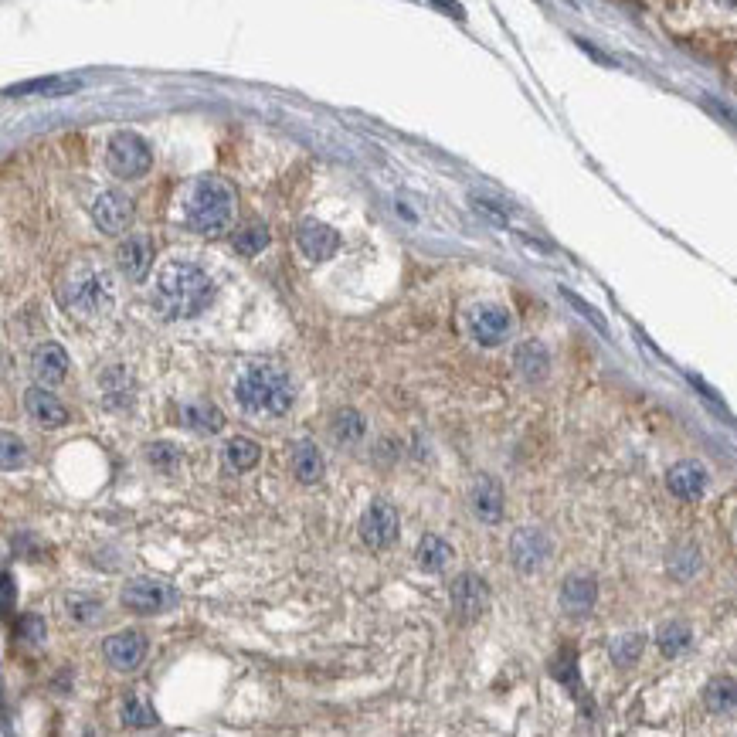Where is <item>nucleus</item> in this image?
Wrapping results in <instances>:
<instances>
[{
  "label": "nucleus",
  "mask_w": 737,
  "mask_h": 737,
  "mask_svg": "<svg viewBox=\"0 0 737 737\" xmlns=\"http://www.w3.org/2000/svg\"><path fill=\"white\" fill-rule=\"evenodd\" d=\"M330 432H333V439H337V442L354 445V442L364 439V418L357 415L354 408H344V411H337V415H333Z\"/></svg>",
  "instance_id": "28"
},
{
  "label": "nucleus",
  "mask_w": 737,
  "mask_h": 737,
  "mask_svg": "<svg viewBox=\"0 0 737 737\" xmlns=\"http://www.w3.org/2000/svg\"><path fill=\"white\" fill-rule=\"evenodd\" d=\"M435 4H439L442 11H445V14H452V17H466V14H462V7L456 4V0H435Z\"/></svg>",
  "instance_id": "39"
},
{
  "label": "nucleus",
  "mask_w": 737,
  "mask_h": 737,
  "mask_svg": "<svg viewBox=\"0 0 737 737\" xmlns=\"http://www.w3.org/2000/svg\"><path fill=\"white\" fill-rule=\"evenodd\" d=\"M595 598H598V585L591 574H574L561 588V605L568 615H588L595 608Z\"/></svg>",
  "instance_id": "17"
},
{
  "label": "nucleus",
  "mask_w": 737,
  "mask_h": 737,
  "mask_svg": "<svg viewBox=\"0 0 737 737\" xmlns=\"http://www.w3.org/2000/svg\"><path fill=\"white\" fill-rule=\"evenodd\" d=\"M466 327H469V337H473L479 347H500L503 340L510 337L513 320H510V310H503V306L483 303L469 310Z\"/></svg>",
  "instance_id": "6"
},
{
  "label": "nucleus",
  "mask_w": 737,
  "mask_h": 737,
  "mask_svg": "<svg viewBox=\"0 0 737 737\" xmlns=\"http://www.w3.org/2000/svg\"><path fill=\"white\" fill-rule=\"evenodd\" d=\"M564 296H568V299H571V303H574V306H578V310H581V313H585V316H588V320H591V323H595V327H598V330H605V323H602V316H598L595 310H591V306H585V303H581V299H578V296H571V293H564Z\"/></svg>",
  "instance_id": "37"
},
{
  "label": "nucleus",
  "mask_w": 737,
  "mask_h": 737,
  "mask_svg": "<svg viewBox=\"0 0 737 737\" xmlns=\"http://www.w3.org/2000/svg\"><path fill=\"white\" fill-rule=\"evenodd\" d=\"M656 642H659V649H663V656H680V653H687L690 649V642H693V632H690V625L687 622H666L663 629L656 632Z\"/></svg>",
  "instance_id": "26"
},
{
  "label": "nucleus",
  "mask_w": 737,
  "mask_h": 737,
  "mask_svg": "<svg viewBox=\"0 0 737 737\" xmlns=\"http://www.w3.org/2000/svg\"><path fill=\"white\" fill-rule=\"evenodd\" d=\"M17 632H21L28 642H45V619L41 615H24L21 622H17Z\"/></svg>",
  "instance_id": "34"
},
{
  "label": "nucleus",
  "mask_w": 737,
  "mask_h": 737,
  "mask_svg": "<svg viewBox=\"0 0 737 737\" xmlns=\"http://www.w3.org/2000/svg\"><path fill=\"white\" fill-rule=\"evenodd\" d=\"M265 245H269V231H265L262 225H252V228H245V231H238V235H235V248L242 255H248V259H252V255H259Z\"/></svg>",
  "instance_id": "33"
},
{
  "label": "nucleus",
  "mask_w": 737,
  "mask_h": 737,
  "mask_svg": "<svg viewBox=\"0 0 737 737\" xmlns=\"http://www.w3.org/2000/svg\"><path fill=\"white\" fill-rule=\"evenodd\" d=\"M147 462L153 469H160L164 476H174L181 469V449L170 442H150L147 445Z\"/></svg>",
  "instance_id": "30"
},
{
  "label": "nucleus",
  "mask_w": 737,
  "mask_h": 737,
  "mask_svg": "<svg viewBox=\"0 0 737 737\" xmlns=\"http://www.w3.org/2000/svg\"><path fill=\"white\" fill-rule=\"evenodd\" d=\"M119 717H123L126 727H153V724H157V714H153V707L147 704V697H143V693H126Z\"/></svg>",
  "instance_id": "29"
},
{
  "label": "nucleus",
  "mask_w": 737,
  "mask_h": 737,
  "mask_svg": "<svg viewBox=\"0 0 737 737\" xmlns=\"http://www.w3.org/2000/svg\"><path fill=\"white\" fill-rule=\"evenodd\" d=\"M181 422L197 435H214L225 428V415H221L211 401H187L181 408Z\"/></svg>",
  "instance_id": "21"
},
{
  "label": "nucleus",
  "mask_w": 737,
  "mask_h": 737,
  "mask_svg": "<svg viewBox=\"0 0 737 737\" xmlns=\"http://www.w3.org/2000/svg\"><path fill=\"white\" fill-rule=\"evenodd\" d=\"M235 218V191L218 177H197L184 191V225L197 235H221Z\"/></svg>",
  "instance_id": "3"
},
{
  "label": "nucleus",
  "mask_w": 737,
  "mask_h": 737,
  "mask_svg": "<svg viewBox=\"0 0 737 737\" xmlns=\"http://www.w3.org/2000/svg\"><path fill=\"white\" fill-rule=\"evenodd\" d=\"M554 676H557V680L574 683V656L571 653H564V659H557V663H554Z\"/></svg>",
  "instance_id": "36"
},
{
  "label": "nucleus",
  "mask_w": 737,
  "mask_h": 737,
  "mask_svg": "<svg viewBox=\"0 0 737 737\" xmlns=\"http://www.w3.org/2000/svg\"><path fill=\"white\" fill-rule=\"evenodd\" d=\"M58 299H62L65 310L79 313V316H102L113 310V282L96 265H79L72 269V276L62 282L58 289Z\"/></svg>",
  "instance_id": "4"
},
{
  "label": "nucleus",
  "mask_w": 737,
  "mask_h": 737,
  "mask_svg": "<svg viewBox=\"0 0 737 737\" xmlns=\"http://www.w3.org/2000/svg\"><path fill=\"white\" fill-rule=\"evenodd\" d=\"M24 462V442L4 432V469H17Z\"/></svg>",
  "instance_id": "35"
},
{
  "label": "nucleus",
  "mask_w": 737,
  "mask_h": 737,
  "mask_svg": "<svg viewBox=\"0 0 737 737\" xmlns=\"http://www.w3.org/2000/svg\"><path fill=\"white\" fill-rule=\"evenodd\" d=\"M4 608L7 612L14 608V574L11 571H4Z\"/></svg>",
  "instance_id": "38"
},
{
  "label": "nucleus",
  "mask_w": 737,
  "mask_h": 737,
  "mask_svg": "<svg viewBox=\"0 0 737 737\" xmlns=\"http://www.w3.org/2000/svg\"><path fill=\"white\" fill-rule=\"evenodd\" d=\"M717 4H724V7H737V0H717Z\"/></svg>",
  "instance_id": "40"
},
{
  "label": "nucleus",
  "mask_w": 737,
  "mask_h": 737,
  "mask_svg": "<svg viewBox=\"0 0 737 737\" xmlns=\"http://www.w3.org/2000/svg\"><path fill=\"white\" fill-rule=\"evenodd\" d=\"M65 608H68V615H72V619L79 622V625H96V622H102V602H96V598H89V595H68L65 598Z\"/></svg>",
  "instance_id": "31"
},
{
  "label": "nucleus",
  "mask_w": 737,
  "mask_h": 737,
  "mask_svg": "<svg viewBox=\"0 0 737 737\" xmlns=\"http://www.w3.org/2000/svg\"><path fill=\"white\" fill-rule=\"evenodd\" d=\"M707 483H710L707 469L700 466V462H693V459L676 462L670 473H666V486H670V493L676 496V500H683V503L700 500V496L707 493Z\"/></svg>",
  "instance_id": "13"
},
{
  "label": "nucleus",
  "mask_w": 737,
  "mask_h": 737,
  "mask_svg": "<svg viewBox=\"0 0 737 737\" xmlns=\"http://www.w3.org/2000/svg\"><path fill=\"white\" fill-rule=\"evenodd\" d=\"M235 398L238 405L252 415H269L282 418L296 401V388L289 381V374L276 364H248L235 381Z\"/></svg>",
  "instance_id": "2"
},
{
  "label": "nucleus",
  "mask_w": 737,
  "mask_h": 737,
  "mask_svg": "<svg viewBox=\"0 0 737 737\" xmlns=\"http://www.w3.org/2000/svg\"><path fill=\"white\" fill-rule=\"evenodd\" d=\"M116 265L126 279L140 282L153 265V245L147 235H130L123 245L116 248Z\"/></svg>",
  "instance_id": "15"
},
{
  "label": "nucleus",
  "mask_w": 737,
  "mask_h": 737,
  "mask_svg": "<svg viewBox=\"0 0 737 737\" xmlns=\"http://www.w3.org/2000/svg\"><path fill=\"white\" fill-rule=\"evenodd\" d=\"M143 656H147V639L140 632H116L106 639V659L113 670L130 673L143 663Z\"/></svg>",
  "instance_id": "14"
},
{
  "label": "nucleus",
  "mask_w": 737,
  "mask_h": 737,
  "mask_svg": "<svg viewBox=\"0 0 737 737\" xmlns=\"http://www.w3.org/2000/svg\"><path fill=\"white\" fill-rule=\"evenodd\" d=\"M394 537H398V513H394L391 503H371L361 517V541L374 551L381 547H391Z\"/></svg>",
  "instance_id": "10"
},
{
  "label": "nucleus",
  "mask_w": 737,
  "mask_h": 737,
  "mask_svg": "<svg viewBox=\"0 0 737 737\" xmlns=\"http://www.w3.org/2000/svg\"><path fill=\"white\" fill-rule=\"evenodd\" d=\"M704 704L710 714H734L737 710V680L731 676H717V680L707 683L704 690Z\"/></svg>",
  "instance_id": "24"
},
{
  "label": "nucleus",
  "mask_w": 737,
  "mask_h": 737,
  "mask_svg": "<svg viewBox=\"0 0 737 737\" xmlns=\"http://www.w3.org/2000/svg\"><path fill=\"white\" fill-rule=\"evenodd\" d=\"M469 503H473V513L486 524H496L503 517V490L500 483L490 476H479L473 483V493H469Z\"/></svg>",
  "instance_id": "18"
},
{
  "label": "nucleus",
  "mask_w": 737,
  "mask_h": 737,
  "mask_svg": "<svg viewBox=\"0 0 737 737\" xmlns=\"http://www.w3.org/2000/svg\"><path fill=\"white\" fill-rule=\"evenodd\" d=\"M259 456H262V449L252 439H228L225 442V462H228V469H235V473L252 469L255 462H259Z\"/></svg>",
  "instance_id": "27"
},
{
  "label": "nucleus",
  "mask_w": 737,
  "mask_h": 737,
  "mask_svg": "<svg viewBox=\"0 0 737 737\" xmlns=\"http://www.w3.org/2000/svg\"><path fill=\"white\" fill-rule=\"evenodd\" d=\"M153 296H157V310L167 320H187V316H197L211 303L214 282L194 262H167L157 276Z\"/></svg>",
  "instance_id": "1"
},
{
  "label": "nucleus",
  "mask_w": 737,
  "mask_h": 737,
  "mask_svg": "<svg viewBox=\"0 0 737 737\" xmlns=\"http://www.w3.org/2000/svg\"><path fill=\"white\" fill-rule=\"evenodd\" d=\"M289 462H293V473H296L299 483L313 486V483H320V479H323V456H320V449H316L313 442H306V439L296 442L293 452H289Z\"/></svg>",
  "instance_id": "22"
},
{
  "label": "nucleus",
  "mask_w": 737,
  "mask_h": 737,
  "mask_svg": "<svg viewBox=\"0 0 737 737\" xmlns=\"http://www.w3.org/2000/svg\"><path fill=\"white\" fill-rule=\"evenodd\" d=\"M24 408H28V415L34 418V422L45 425V428L68 425V408L55 398V394H48L45 388H41V384H38V388L24 391Z\"/></svg>",
  "instance_id": "16"
},
{
  "label": "nucleus",
  "mask_w": 737,
  "mask_h": 737,
  "mask_svg": "<svg viewBox=\"0 0 737 737\" xmlns=\"http://www.w3.org/2000/svg\"><path fill=\"white\" fill-rule=\"evenodd\" d=\"M106 164L116 177H123V181H136V177H143L153 167V153L143 136L116 133L106 147Z\"/></svg>",
  "instance_id": "5"
},
{
  "label": "nucleus",
  "mask_w": 737,
  "mask_h": 737,
  "mask_svg": "<svg viewBox=\"0 0 737 737\" xmlns=\"http://www.w3.org/2000/svg\"><path fill=\"white\" fill-rule=\"evenodd\" d=\"M418 568L422 571H442L445 564H449V557H452V547H449V541H442V537H435V534H425L422 541H418Z\"/></svg>",
  "instance_id": "25"
},
{
  "label": "nucleus",
  "mask_w": 737,
  "mask_h": 737,
  "mask_svg": "<svg viewBox=\"0 0 737 737\" xmlns=\"http://www.w3.org/2000/svg\"><path fill=\"white\" fill-rule=\"evenodd\" d=\"M642 636H619L612 642V659L615 666H636V659L642 656Z\"/></svg>",
  "instance_id": "32"
},
{
  "label": "nucleus",
  "mask_w": 737,
  "mask_h": 737,
  "mask_svg": "<svg viewBox=\"0 0 737 737\" xmlns=\"http://www.w3.org/2000/svg\"><path fill=\"white\" fill-rule=\"evenodd\" d=\"M82 89L79 79H65V75H51V79H34V82H21L11 85L7 96H68V92Z\"/></svg>",
  "instance_id": "23"
},
{
  "label": "nucleus",
  "mask_w": 737,
  "mask_h": 737,
  "mask_svg": "<svg viewBox=\"0 0 737 737\" xmlns=\"http://www.w3.org/2000/svg\"><path fill=\"white\" fill-rule=\"evenodd\" d=\"M133 201L119 191H99L92 197V221L106 231V235H126L133 225Z\"/></svg>",
  "instance_id": "7"
},
{
  "label": "nucleus",
  "mask_w": 737,
  "mask_h": 737,
  "mask_svg": "<svg viewBox=\"0 0 737 737\" xmlns=\"http://www.w3.org/2000/svg\"><path fill=\"white\" fill-rule=\"evenodd\" d=\"M490 605V588L479 574L466 571L452 581V608L459 612V619H479Z\"/></svg>",
  "instance_id": "11"
},
{
  "label": "nucleus",
  "mask_w": 737,
  "mask_h": 737,
  "mask_svg": "<svg viewBox=\"0 0 737 737\" xmlns=\"http://www.w3.org/2000/svg\"><path fill=\"white\" fill-rule=\"evenodd\" d=\"M31 374L38 384H58L68 374V354L58 344H45L34 350L31 357Z\"/></svg>",
  "instance_id": "19"
},
{
  "label": "nucleus",
  "mask_w": 737,
  "mask_h": 737,
  "mask_svg": "<svg viewBox=\"0 0 737 737\" xmlns=\"http://www.w3.org/2000/svg\"><path fill=\"white\" fill-rule=\"evenodd\" d=\"M510 557L524 574L541 571L547 564V557H551V537H547L544 530H537V527L517 530V534H513V541H510Z\"/></svg>",
  "instance_id": "9"
},
{
  "label": "nucleus",
  "mask_w": 737,
  "mask_h": 737,
  "mask_svg": "<svg viewBox=\"0 0 737 737\" xmlns=\"http://www.w3.org/2000/svg\"><path fill=\"white\" fill-rule=\"evenodd\" d=\"M513 364H517L520 377H527V381H544L547 371H551V354H547L541 340H524L513 350Z\"/></svg>",
  "instance_id": "20"
},
{
  "label": "nucleus",
  "mask_w": 737,
  "mask_h": 737,
  "mask_svg": "<svg viewBox=\"0 0 737 737\" xmlns=\"http://www.w3.org/2000/svg\"><path fill=\"white\" fill-rule=\"evenodd\" d=\"M296 245L303 248V255L310 262H327L340 248V235L330 225H323V221L306 218L303 225L296 228Z\"/></svg>",
  "instance_id": "12"
},
{
  "label": "nucleus",
  "mask_w": 737,
  "mask_h": 737,
  "mask_svg": "<svg viewBox=\"0 0 737 737\" xmlns=\"http://www.w3.org/2000/svg\"><path fill=\"white\" fill-rule=\"evenodd\" d=\"M119 602L136 615H157V612H164L167 605H174V591H170L167 585H160V581L136 578L123 588Z\"/></svg>",
  "instance_id": "8"
}]
</instances>
